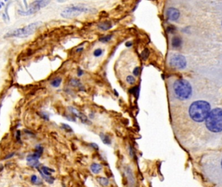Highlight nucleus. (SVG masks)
I'll return each instance as SVG.
<instances>
[{
  "mask_svg": "<svg viewBox=\"0 0 222 187\" xmlns=\"http://www.w3.org/2000/svg\"><path fill=\"white\" fill-rule=\"evenodd\" d=\"M83 48H81V49H80V48H79V49H77V52L81 51H82V50H83Z\"/></svg>",
  "mask_w": 222,
  "mask_h": 187,
  "instance_id": "72a5a7b5",
  "label": "nucleus"
},
{
  "mask_svg": "<svg viewBox=\"0 0 222 187\" xmlns=\"http://www.w3.org/2000/svg\"><path fill=\"white\" fill-rule=\"evenodd\" d=\"M83 74V72L81 69L78 70V76H81Z\"/></svg>",
  "mask_w": 222,
  "mask_h": 187,
  "instance_id": "2f4dec72",
  "label": "nucleus"
},
{
  "mask_svg": "<svg viewBox=\"0 0 222 187\" xmlns=\"http://www.w3.org/2000/svg\"><path fill=\"white\" fill-rule=\"evenodd\" d=\"M97 181L103 186H107L109 184V181L107 178L103 177H97L96 178Z\"/></svg>",
  "mask_w": 222,
  "mask_h": 187,
  "instance_id": "4468645a",
  "label": "nucleus"
},
{
  "mask_svg": "<svg viewBox=\"0 0 222 187\" xmlns=\"http://www.w3.org/2000/svg\"><path fill=\"white\" fill-rule=\"evenodd\" d=\"M3 5V3L2 2H0V9H1V8Z\"/></svg>",
  "mask_w": 222,
  "mask_h": 187,
  "instance_id": "473e14b6",
  "label": "nucleus"
},
{
  "mask_svg": "<svg viewBox=\"0 0 222 187\" xmlns=\"http://www.w3.org/2000/svg\"><path fill=\"white\" fill-rule=\"evenodd\" d=\"M102 53H103L102 49L98 48V49H96V50L94 51V55L96 57H98L101 56L102 55Z\"/></svg>",
  "mask_w": 222,
  "mask_h": 187,
  "instance_id": "5701e85b",
  "label": "nucleus"
},
{
  "mask_svg": "<svg viewBox=\"0 0 222 187\" xmlns=\"http://www.w3.org/2000/svg\"><path fill=\"white\" fill-rule=\"evenodd\" d=\"M182 44V39L178 36L173 37L171 39V45L173 48H178Z\"/></svg>",
  "mask_w": 222,
  "mask_h": 187,
  "instance_id": "9b49d317",
  "label": "nucleus"
},
{
  "mask_svg": "<svg viewBox=\"0 0 222 187\" xmlns=\"http://www.w3.org/2000/svg\"><path fill=\"white\" fill-rule=\"evenodd\" d=\"M71 84L74 86H79L81 85V83L77 79H72L71 81Z\"/></svg>",
  "mask_w": 222,
  "mask_h": 187,
  "instance_id": "393cba45",
  "label": "nucleus"
},
{
  "mask_svg": "<svg viewBox=\"0 0 222 187\" xmlns=\"http://www.w3.org/2000/svg\"><path fill=\"white\" fill-rule=\"evenodd\" d=\"M3 169V166H0V172H1V171H2V170Z\"/></svg>",
  "mask_w": 222,
  "mask_h": 187,
  "instance_id": "f704fd0d",
  "label": "nucleus"
},
{
  "mask_svg": "<svg viewBox=\"0 0 222 187\" xmlns=\"http://www.w3.org/2000/svg\"><path fill=\"white\" fill-rule=\"evenodd\" d=\"M149 55H150L149 49L146 48L145 49H143V50L142 51V52L141 53V57L142 58V59L146 60L148 58V57H149Z\"/></svg>",
  "mask_w": 222,
  "mask_h": 187,
  "instance_id": "aec40b11",
  "label": "nucleus"
},
{
  "mask_svg": "<svg viewBox=\"0 0 222 187\" xmlns=\"http://www.w3.org/2000/svg\"><path fill=\"white\" fill-rule=\"evenodd\" d=\"M138 87H134V88H133L132 90H131V93H132L133 94H135L138 93Z\"/></svg>",
  "mask_w": 222,
  "mask_h": 187,
  "instance_id": "c85d7f7f",
  "label": "nucleus"
},
{
  "mask_svg": "<svg viewBox=\"0 0 222 187\" xmlns=\"http://www.w3.org/2000/svg\"><path fill=\"white\" fill-rule=\"evenodd\" d=\"M90 169H91L92 173L94 174H97L101 172V170H102V166L100 164L94 163L90 166Z\"/></svg>",
  "mask_w": 222,
  "mask_h": 187,
  "instance_id": "ddd939ff",
  "label": "nucleus"
},
{
  "mask_svg": "<svg viewBox=\"0 0 222 187\" xmlns=\"http://www.w3.org/2000/svg\"><path fill=\"white\" fill-rule=\"evenodd\" d=\"M40 153L35 151V153H32V154L29 155L27 158L26 160L27 161V164L31 166V167L33 168H37L39 165V159L41 157Z\"/></svg>",
  "mask_w": 222,
  "mask_h": 187,
  "instance_id": "0eeeda50",
  "label": "nucleus"
},
{
  "mask_svg": "<svg viewBox=\"0 0 222 187\" xmlns=\"http://www.w3.org/2000/svg\"><path fill=\"white\" fill-rule=\"evenodd\" d=\"M169 63L171 67L175 69L181 70L184 69L187 66V60L182 55L174 54L170 57Z\"/></svg>",
  "mask_w": 222,
  "mask_h": 187,
  "instance_id": "423d86ee",
  "label": "nucleus"
},
{
  "mask_svg": "<svg viewBox=\"0 0 222 187\" xmlns=\"http://www.w3.org/2000/svg\"><path fill=\"white\" fill-rule=\"evenodd\" d=\"M90 145H91V147H92L94 149H96V150H98L99 149V147L98 145L96 144H94V143H92L90 144Z\"/></svg>",
  "mask_w": 222,
  "mask_h": 187,
  "instance_id": "c756f323",
  "label": "nucleus"
},
{
  "mask_svg": "<svg viewBox=\"0 0 222 187\" xmlns=\"http://www.w3.org/2000/svg\"><path fill=\"white\" fill-rule=\"evenodd\" d=\"M31 181L32 182V183H33L36 185H40L42 183V181L39 179L38 177H37L36 175H32L31 177Z\"/></svg>",
  "mask_w": 222,
  "mask_h": 187,
  "instance_id": "a211bd4d",
  "label": "nucleus"
},
{
  "mask_svg": "<svg viewBox=\"0 0 222 187\" xmlns=\"http://www.w3.org/2000/svg\"><path fill=\"white\" fill-rule=\"evenodd\" d=\"M126 81H127V83H129V84H130V85H133L134 83H135V81H136V79H135V78L133 76H128L127 77V78H126Z\"/></svg>",
  "mask_w": 222,
  "mask_h": 187,
  "instance_id": "412c9836",
  "label": "nucleus"
},
{
  "mask_svg": "<svg viewBox=\"0 0 222 187\" xmlns=\"http://www.w3.org/2000/svg\"><path fill=\"white\" fill-rule=\"evenodd\" d=\"M140 73V68L139 67H136L133 70V75L135 76H138Z\"/></svg>",
  "mask_w": 222,
  "mask_h": 187,
  "instance_id": "a878e982",
  "label": "nucleus"
},
{
  "mask_svg": "<svg viewBox=\"0 0 222 187\" xmlns=\"http://www.w3.org/2000/svg\"><path fill=\"white\" fill-rule=\"evenodd\" d=\"M105 175H106V176H107L108 177H111L113 176L112 173H111V172H110V171H107V170H105Z\"/></svg>",
  "mask_w": 222,
  "mask_h": 187,
  "instance_id": "cd10ccee",
  "label": "nucleus"
},
{
  "mask_svg": "<svg viewBox=\"0 0 222 187\" xmlns=\"http://www.w3.org/2000/svg\"><path fill=\"white\" fill-rule=\"evenodd\" d=\"M42 172L44 174V175L50 176H51L52 173L55 172V170L51 168H49L48 167H46V166H43L42 168Z\"/></svg>",
  "mask_w": 222,
  "mask_h": 187,
  "instance_id": "f3484780",
  "label": "nucleus"
},
{
  "mask_svg": "<svg viewBox=\"0 0 222 187\" xmlns=\"http://www.w3.org/2000/svg\"><path fill=\"white\" fill-rule=\"evenodd\" d=\"M133 45V43L132 42H126V44H125V45H126V46L127 47H128V48H129V47H131V45Z\"/></svg>",
  "mask_w": 222,
  "mask_h": 187,
  "instance_id": "7c9ffc66",
  "label": "nucleus"
},
{
  "mask_svg": "<svg viewBox=\"0 0 222 187\" xmlns=\"http://www.w3.org/2000/svg\"><path fill=\"white\" fill-rule=\"evenodd\" d=\"M166 16L168 20L171 21L177 20L180 16V12L177 9L170 7L166 11Z\"/></svg>",
  "mask_w": 222,
  "mask_h": 187,
  "instance_id": "1a4fd4ad",
  "label": "nucleus"
},
{
  "mask_svg": "<svg viewBox=\"0 0 222 187\" xmlns=\"http://www.w3.org/2000/svg\"><path fill=\"white\" fill-rule=\"evenodd\" d=\"M112 23L109 21H105V22H101L98 25V27L101 29L103 31H106L112 28Z\"/></svg>",
  "mask_w": 222,
  "mask_h": 187,
  "instance_id": "f8f14e48",
  "label": "nucleus"
},
{
  "mask_svg": "<svg viewBox=\"0 0 222 187\" xmlns=\"http://www.w3.org/2000/svg\"><path fill=\"white\" fill-rule=\"evenodd\" d=\"M175 97L180 100H186L190 98L192 94V88L188 81L179 79L176 80L173 86Z\"/></svg>",
  "mask_w": 222,
  "mask_h": 187,
  "instance_id": "7ed1b4c3",
  "label": "nucleus"
},
{
  "mask_svg": "<svg viewBox=\"0 0 222 187\" xmlns=\"http://www.w3.org/2000/svg\"><path fill=\"white\" fill-rule=\"evenodd\" d=\"M211 112V105L205 101H197L192 103L189 108V115L193 121L202 122L205 121Z\"/></svg>",
  "mask_w": 222,
  "mask_h": 187,
  "instance_id": "f257e3e1",
  "label": "nucleus"
},
{
  "mask_svg": "<svg viewBox=\"0 0 222 187\" xmlns=\"http://www.w3.org/2000/svg\"><path fill=\"white\" fill-rule=\"evenodd\" d=\"M40 172V173L41 174V176H42V177H43V179H44L45 181H46L47 182H48V183L49 184H53V182H54V180H55V178L52 177L51 176H46L44 175V174L42 172V171L41 170H39Z\"/></svg>",
  "mask_w": 222,
  "mask_h": 187,
  "instance_id": "dca6fc26",
  "label": "nucleus"
},
{
  "mask_svg": "<svg viewBox=\"0 0 222 187\" xmlns=\"http://www.w3.org/2000/svg\"><path fill=\"white\" fill-rule=\"evenodd\" d=\"M62 127L64 129V130H66L68 132H72L73 129H72V127L70 126H69L67 124H62Z\"/></svg>",
  "mask_w": 222,
  "mask_h": 187,
  "instance_id": "b1692460",
  "label": "nucleus"
},
{
  "mask_svg": "<svg viewBox=\"0 0 222 187\" xmlns=\"http://www.w3.org/2000/svg\"><path fill=\"white\" fill-rule=\"evenodd\" d=\"M125 172L127 175V181H129V183L130 184L131 187H135L136 185V180L134 177L133 173L132 170L129 167V166H127L125 168Z\"/></svg>",
  "mask_w": 222,
  "mask_h": 187,
  "instance_id": "9d476101",
  "label": "nucleus"
},
{
  "mask_svg": "<svg viewBox=\"0 0 222 187\" xmlns=\"http://www.w3.org/2000/svg\"><path fill=\"white\" fill-rule=\"evenodd\" d=\"M21 134H20V131H17V132H16V139H17L18 141H20L21 140V139H20V137H21Z\"/></svg>",
  "mask_w": 222,
  "mask_h": 187,
  "instance_id": "bb28decb",
  "label": "nucleus"
},
{
  "mask_svg": "<svg viewBox=\"0 0 222 187\" xmlns=\"http://www.w3.org/2000/svg\"><path fill=\"white\" fill-rule=\"evenodd\" d=\"M61 82H62V79L60 77H57L55 79H53L51 81V85L53 87H55V88H57V87H59L60 86Z\"/></svg>",
  "mask_w": 222,
  "mask_h": 187,
  "instance_id": "6ab92c4d",
  "label": "nucleus"
},
{
  "mask_svg": "<svg viewBox=\"0 0 222 187\" xmlns=\"http://www.w3.org/2000/svg\"><path fill=\"white\" fill-rule=\"evenodd\" d=\"M111 39H112V35H106V36L102 37V38L100 39V40L103 43H105V42H109Z\"/></svg>",
  "mask_w": 222,
  "mask_h": 187,
  "instance_id": "4be33fe9",
  "label": "nucleus"
},
{
  "mask_svg": "<svg viewBox=\"0 0 222 187\" xmlns=\"http://www.w3.org/2000/svg\"><path fill=\"white\" fill-rule=\"evenodd\" d=\"M220 168H221V170L222 171V159H221V163H220Z\"/></svg>",
  "mask_w": 222,
  "mask_h": 187,
  "instance_id": "c9c22d12",
  "label": "nucleus"
},
{
  "mask_svg": "<svg viewBox=\"0 0 222 187\" xmlns=\"http://www.w3.org/2000/svg\"><path fill=\"white\" fill-rule=\"evenodd\" d=\"M80 14H81L80 12L73 10L72 9V8L68 7L66 8V9L62 11L60 15L62 17L69 19V18H73L74 17H77V16L80 15Z\"/></svg>",
  "mask_w": 222,
  "mask_h": 187,
  "instance_id": "6e6552de",
  "label": "nucleus"
},
{
  "mask_svg": "<svg viewBox=\"0 0 222 187\" xmlns=\"http://www.w3.org/2000/svg\"><path fill=\"white\" fill-rule=\"evenodd\" d=\"M50 3V1H48V0H40V1H35L32 2L30 7L26 11L18 10L19 14L22 16H29L31 15L32 14H35V12L39 11L40 9L43 7H46L48 4Z\"/></svg>",
  "mask_w": 222,
  "mask_h": 187,
  "instance_id": "39448f33",
  "label": "nucleus"
},
{
  "mask_svg": "<svg viewBox=\"0 0 222 187\" xmlns=\"http://www.w3.org/2000/svg\"><path fill=\"white\" fill-rule=\"evenodd\" d=\"M205 126L207 129L212 132L222 131V109L215 108L211 111L205 120Z\"/></svg>",
  "mask_w": 222,
  "mask_h": 187,
  "instance_id": "f03ea898",
  "label": "nucleus"
},
{
  "mask_svg": "<svg viewBox=\"0 0 222 187\" xmlns=\"http://www.w3.org/2000/svg\"><path fill=\"white\" fill-rule=\"evenodd\" d=\"M41 22L32 23L28 26L22 27L16 29L15 30H12L4 35L5 38H10V37H18V38H25L31 35L36 31L37 29L40 26Z\"/></svg>",
  "mask_w": 222,
  "mask_h": 187,
  "instance_id": "20e7f679",
  "label": "nucleus"
},
{
  "mask_svg": "<svg viewBox=\"0 0 222 187\" xmlns=\"http://www.w3.org/2000/svg\"><path fill=\"white\" fill-rule=\"evenodd\" d=\"M100 136L101 139L102 140V142H103L105 144H106V145L111 144V140L108 135H105L101 132V133H100Z\"/></svg>",
  "mask_w": 222,
  "mask_h": 187,
  "instance_id": "2eb2a0df",
  "label": "nucleus"
}]
</instances>
